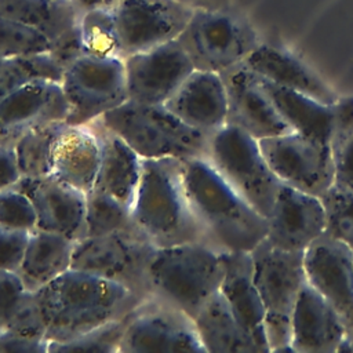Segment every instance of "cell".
Returning <instances> with one entry per match:
<instances>
[{
    "label": "cell",
    "mask_w": 353,
    "mask_h": 353,
    "mask_svg": "<svg viewBox=\"0 0 353 353\" xmlns=\"http://www.w3.org/2000/svg\"><path fill=\"white\" fill-rule=\"evenodd\" d=\"M186 193L205 243L219 252L252 251L268 234L259 214L207 157L182 160Z\"/></svg>",
    "instance_id": "1"
},
{
    "label": "cell",
    "mask_w": 353,
    "mask_h": 353,
    "mask_svg": "<svg viewBox=\"0 0 353 353\" xmlns=\"http://www.w3.org/2000/svg\"><path fill=\"white\" fill-rule=\"evenodd\" d=\"M36 292L47 321L48 342H65L124 319L142 302L125 287L74 268Z\"/></svg>",
    "instance_id": "2"
},
{
    "label": "cell",
    "mask_w": 353,
    "mask_h": 353,
    "mask_svg": "<svg viewBox=\"0 0 353 353\" xmlns=\"http://www.w3.org/2000/svg\"><path fill=\"white\" fill-rule=\"evenodd\" d=\"M131 216L156 247L205 243L186 193L179 159H143Z\"/></svg>",
    "instance_id": "3"
},
{
    "label": "cell",
    "mask_w": 353,
    "mask_h": 353,
    "mask_svg": "<svg viewBox=\"0 0 353 353\" xmlns=\"http://www.w3.org/2000/svg\"><path fill=\"white\" fill-rule=\"evenodd\" d=\"M222 279L221 252L205 243L156 247L148 272L149 298L194 319L219 292Z\"/></svg>",
    "instance_id": "4"
},
{
    "label": "cell",
    "mask_w": 353,
    "mask_h": 353,
    "mask_svg": "<svg viewBox=\"0 0 353 353\" xmlns=\"http://www.w3.org/2000/svg\"><path fill=\"white\" fill-rule=\"evenodd\" d=\"M142 159L207 157L210 135L174 116L164 105L125 101L98 120Z\"/></svg>",
    "instance_id": "5"
},
{
    "label": "cell",
    "mask_w": 353,
    "mask_h": 353,
    "mask_svg": "<svg viewBox=\"0 0 353 353\" xmlns=\"http://www.w3.org/2000/svg\"><path fill=\"white\" fill-rule=\"evenodd\" d=\"M254 277L265 309V332L270 352H292L291 320L307 283L302 251H285L266 239L252 251Z\"/></svg>",
    "instance_id": "6"
},
{
    "label": "cell",
    "mask_w": 353,
    "mask_h": 353,
    "mask_svg": "<svg viewBox=\"0 0 353 353\" xmlns=\"http://www.w3.org/2000/svg\"><path fill=\"white\" fill-rule=\"evenodd\" d=\"M178 41L194 69L216 73L241 63L261 43L247 17L230 6L193 10Z\"/></svg>",
    "instance_id": "7"
},
{
    "label": "cell",
    "mask_w": 353,
    "mask_h": 353,
    "mask_svg": "<svg viewBox=\"0 0 353 353\" xmlns=\"http://www.w3.org/2000/svg\"><path fill=\"white\" fill-rule=\"evenodd\" d=\"M207 159L259 214H270L283 182L265 159L258 139L226 123L210 135Z\"/></svg>",
    "instance_id": "8"
},
{
    "label": "cell",
    "mask_w": 353,
    "mask_h": 353,
    "mask_svg": "<svg viewBox=\"0 0 353 353\" xmlns=\"http://www.w3.org/2000/svg\"><path fill=\"white\" fill-rule=\"evenodd\" d=\"M156 245L138 229L77 240L72 268L120 284L138 298H149L148 272Z\"/></svg>",
    "instance_id": "9"
},
{
    "label": "cell",
    "mask_w": 353,
    "mask_h": 353,
    "mask_svg": "<svg viewBox=\"0 0 353 353\" xmlns=\"http://www.w3.org/2000/svg\"><path fill=\"white\" fill-rule=\"evenodd\" d=\"M69 125H88L128 101L124 58L83 55L69 66L61 81Z\"/></svg>",
    "instance_id": "10"
},
{
    "label": "cell",
    "mask_w": 353,
    "mask_h": 353,
    "mask_svg": "<svg viewBox=\"0 0 353 353\" xmlns=\"http://www.w3.org/2000/svg\"><path fill=\"white\" fill-rule=\"evenodd\" d=\"M120 352L179 353L205 349L192 317L171 305L148 298L125 316Z\"/></svg>",
    "instance_id": "11"
},
{
    "label": "cell",
    "mask_w": 353,
    "mask_h": 353,
    "mask_svg": "<svg viewBox=\"0 0 353 353\" xmlns=\"http://www.w3.org/2000/svg\"><path fill=\"white\" fill-rule=\"evenodd\" d=\"M277 178L295 189L321 197L334 185L330 143L298 131L259 139Z\"/></svg>",
    "instance_id": "12"
},
{
    "label": "cell",
    "mask_w": 353,
    "mask_h": 353,
    "mask_svg": "<svg viewBox=\"0 0 353 353\" xmlns=\"http://www.w3.org/2000/svg\"><path fill=\"white\" fill-rule=\"evenodd\" d=\"M192 12L176 0H117L113 15L123 58L176 40Z\"/></svg>",
    "instance_id": "13"
},
{
    "label": "cell",
    "mask_w": 353,
    "mask_h": 353,
    "mask_svg": "<svg viewBox=\"0 0 353 353\" xmlns=\"http://www.w3.org/2000/svg\"><path fill=\"white\" fill-rule=\"evenodd\" d=\"M128 101L164 105L194 66L176 40L124 58Z\"/></svg>",
    "instance_id": "14"
},
{
    "label": "cell",
    "mask_w": 353,
    "mask_h": 353,
    "mask_svg": "<svg viewBox=\"0 0 353 353\" xmlns=\"http://www.w3.org/2000/svg\"><path fill=\"white\" fill-rule=\"evenodd\" d=\"M69 113L61 83L37 80L23 84L0 98V143L15 146L29 131Z\"/></svg>",
    "instance_id": "15"
},
{
    "label": "cell",
    "mask_w": 353,
    "mask_h": 353,
    "mask_svg": "<svg viewBox=\"0 0 353 353\" xmlns=\"http://www.w3.org/2000/svg\"><path fill=\"white\" fill-rule=\"evenodd\" d=\"M303 262L307 283L331 303L347 336H353V251L324 233L306 248Z\"/></svg>",
    "instance_id": "16"
},
{
    "label": "cell",
    "mask_w": 353,
    "mask_h": 353,
    "mask_svg": "<svg viewBox=\"0 0 353 353\" xmlns=\"http://www.w3.org/2000/svg\"><path fill=\"white\" fill-rule=\"evenodd\" d=\"M228 95V124L263 139L292 131L244 61L221 73Z\"/></svg>",
    "instance_id": "17"
},
{
    "label": "cell",
    "mask_w": 353,
    "mask_h": 353,
    "mask_svg": "<svg viewBox=\"0 0 353 353\" xmlns=\"http://www.w3.org/2000/svg\"><path fill=\"white\" fill-rule=\"evenodd\" d=\"M268 219L266 240L285 251H302L325 233V212L320 197L281 185Z\"/></svg>",
    "instance_id": "18"
},
{
    "label": "cell",
    "mask_w": 353,
    "mask_h": 353,
    "mask_svg": "<svg viewBox=\"0 0 353 353\" xmlns=\"http://www.w3.org/2000/svg\"><path fill=\"white\" fill-rule=\"evenodd\" d=\"M12 188L30 199L36 211V229L55 232L74 241L85 237V192L51 175L21 176Z\"/></svg>",
    "instance_id": "19"
},
{
    "label": "cell",
    "mask_w": 353,
    "mask_h": 353,
    "mask_svg": "<svg viewBox=\"0 0 353 353\" xmlns=\"http://www.w3.org/2000/svg\"><path fill=\"white\" fill-rule=\"evenodd\" d=\"M164 106L189 127L214 134L228 121V95L221 73L194 69Z\"/></svg>",
    "instance_id": "20"
},
{
    "label": "cell",
    "mask_w": 353,
    "mask_h": 353,
    "mask_svg": "<svg viewBox=\"0 0 353 353\" xmlns=\"http://www.w3.org/2000/svg\"><path fill=\"white\" fill-rule=\"evenodd\" d=\"M346 336L347 331L338 312L309 283H306L292 313V352H338L339 345Z\"/></svg>",
    "instance_id": "21"
},
{
    "label": "cell",
    "mask_w": 353,
    "mask_h": 353,
    "mask_svg": "<svg viewBox=\"0 0 353 353\" xmlns=\"http://www.w3.org/2000/svg\"><path fill=\"white\" fill-rule=\"evenodd\" d=\"M221 259L223 263L221 294L262 352H270L265 332V309L255 284L251 251H223Z\"/></svg>",
    "instance_id": "22"
},
{
    "label": "cell",
    "mask_w": 353,
    "mask_h": 353,
    "mask_svg": "<svg viewBox=\"0 0 353 353\" xmlns=\"http://www.w3.org/2000/svg\"><path fill=\"white\" fill-rule=\"evenodd\" d=\"M88 125L94 128L101 150L99 167L92 188L131 208L141 181L143 159L124 139L98 120Z\"/></svg>",
    "instance_id": "23"
},
{
    "label": "cell",
    "mask_w": 353,
    "mask_h": 353,
    "mask_svg": "<svg viewBox=\"0 0 353 353\" xmlns=\"http://www.w3.org/2000/svg\"><path fill=\"white\" fill-rule=\"evenodd\" d=\"M244 63L258 76L305 94L321 103L334 105L339 98L306 63L284 48L259 43L244 59Z\"/></svg>",
    "instance_id": "24"
},
{
    "label": "cell",
    "mask_w": 353,
    "mask_h": 353,
    "mask_svg": "<svg viewBox=\"0 0 353 353\" xmlns=\"http://www.w3.org/2000/svg\"><path fill=\"white\" fill-rule=\"evenodd\" d=\"M99 142L91 125H66L52 160L51 176L81 192H88L99 167Z\"/></svg>",
    "instance_id": "25"
},
{
    "label": "cell",
    "mask_w": 353,
    "mask_h": 353,
    "mask_svg": "<svg viewBox=\"0 0 353 353\" xmlns=\"http://www.w3.org/2000/svg\"><path fill=\"white\" fill-rule=\"evenodd\" d=\"M76 241L43 229L30 232L18 276L28 291H39L72 269Z\"/></svg>",
    "instance_id": "26"
},
{
    "label": "cell",
    "mask_w": 353,
    "mask_h": 353,
    "mask_svg": "<svg viewBox=\"0 0 353 353\" xmlns=\"http://www.w3.org/2000/svg\"><path fill=\"white\" fill-rule=\"evenodd\" d=\"M193 321L205 352H262L239 323L221 291L200 309Z\"/></svg>",
    "instance_id": "27"
},
{
    "label": "cell",
    "mask_w": 353,
    "mask_h": 353,
    "mask_svg": "<svg viewBox=\"0 0 353 353\" xmlns=\"http://www.w3.org/2000/svg\"><path fill=\"white\" fill-rule=\"evenodd\" d=\"M259 81L283 120L292 131L328 142L334 121V105L321 103L305 94L272 83L261 76Z\"/></svg>",
    "instance_id": "28"
},
{
    "label": "cell",
    "mask_w": 353,
    "mask_h": 353,
    "mask_svg": "<svg viewBox=\"0 0 353 353\" xmlns=\"http://www.w3.org/2000/svg\"><path fill=\"white\" fill-rule=\"evenodd\" d=\"M0 15L39 30L48 41L80 21L70 0H0Z\"/></svg>",
    "instance_id": "29"
},
{
    "label": "cell",
    "mask_w": 353,
    "mask_h": 353,
    "mask_svg": "<svg viewBox=\"0 0 353 353\" xmlns=\"http://www.w3.org/2000/svg\"><path fill=\"white\" fill-rule=\"evenodd\" d=\"M66 121H52L25 134L14 146L21 175L41 178L51 175L54 152Z\"/></svg>",
    "instance_id": "30"
},
{
    "label": "cell",
    "mask_w": 353,
    "mask_h": 353,
    "mask_svg": "<svg viewBox=\"0 0 353 353\" xmlns=\"http://www.w3.org/2000/svg\"><path fill=\"white\" fill-rule=\"evenodd\" d=\"M334 164V183L353 190V97L334 103V121L330 135Z\"/></svg>",
    "instance_id": "31"
},
{
    "label": "cell",
    "mask_w": 353,
    "mask_h": 353,
    "mask_svg": "<svg viewBox=\"0 0 353 353\" xmlns=\"http://www.w3.org/2000/svg\"><path fill=\"white\" fill-rule=\"evenodd\" d=\"M65 70L47 51L7 57L0 72V92L4 95L37 80L61 83Z\"/></svg>",
    "instance_id": "32"
},
{
    "label": "cell",
    "mask_w": 353,
    "mask_h": 353,
    "mask_svg": "<svg viewBox=\"0 0 353 353\" xmlns=\"http://www.w3.org/2000/svg\"><path fill=\"white\" fill-rule=\"evenodd\" d=\"M132 228L137 226L128 205L94 188L85 193V236H102Z\"/></svg>",
    "instance_id": "33"
},
{
    "label": "cell",
    "mask_w": 353,
    "mask_h": 353,
    "mask_svg": "<svg viewBox=\"0 0 353 353\" xmlns=\"http://www.w3.org/2000/svg\"><path fill=\"white\" fill-rule=\"evenodd\" d=\"M80 30L85 54L123 58L113 10H92L80 15Z\"/></svg>",
    "instance_id": "34"
},
{
    "label": "cell",
    "mask_w": 353,
    "mask_h": 353,
    "mask_svg": "<svg viewBox=\"0 0 353 353\" xmlns=\"http://www.w3.org/2000/svg\"><path fill=\"white\" fill-rule=\"evenodd\" d=\"M320 199L325 212V234L353 251V190L334 183Z\"/></svg>",
    "instance_id": "35"
},
{
    "label": "cell",
    "mask_w": 353,
    "mask_h": 353,
    "mask_svg": "<svg viewBox=\"0 0 353 353\" xmlns=\"http://www.w3.org/2000/svg\"><path fill=\"white\" fill-rule=\"evenodd\" d=\"M125 317L99 325L73 339L65 342H50L48 353L57 352H94L116 353L120 352V343L124 334Z\"/></svg>",
    "instance_id": "36"
},
{
    "label": "cell",
    "mask_w": 353,
    "mask_h": 353,
    "mask_svg": "<svg viewBox=\"0 0 353 353\" xmlns=\"http://www.w3.org/2000/svg\"><path fill=\"white\" fill-rule=\"evenodd\" d=\"M48 50V40L36 29L0 15V54L25 55Z\"/></svg>",
    "instance_id": "37"
},
{
    "label": "cell",
    "mask_w": 353,
    "mask_h": 353,
    "mask_svg": "<svg viewBox=\"0 0 353 353\" xmlns=\"http://www.w3.org/2000/svg\"><path fill=\"white\" fill-rule=\"evenodd\" d=\"M0 226L33 232L37 226L30 199L15 188L0 190Z\"/></svg>",
    "instance_id": "38"
},
{
    "label": "cell",
    "mask_w": 353,
    "mask_h": 353,
    "mask_svg": "<svg viewBox=\"0 0 353 353\" xmlns=\"http://www.w3.org/2000/svg\"><path fill=\"white\" fill-rule=\"evenodd\" d=\"M6 330L32 338L46 339L47 321L39 302L37 292L25 291Z\"/></svg>",
    "instance_id": "39"
},
{
    "label": "cell",
    "mask_w": 353,
    "mask_h": 353,
    "mask_svg": "<svg viewBox=\"0 0 353 353\" xmlns=\"http://www.w3.org/2000/svg\"><path fill=\"white\" fill-rule=\"evenodd\" d=\"M79 22L48 41V52L63 70L72 66L83 55H85Z\"/></svg>",
    "instance_id": "40"
},
{
    "label": "cell",
    "mask_w": 353,
    "mask_h": 353,
    "mask_svg": "<svg viewBox=\"0 0 353 353\" xmlns=\"http://www.w3.org/2000/svg\"><path fill=\"white\" fill-rule=\"evenodd\" d=\"M30 232L0 226V270L18 273Z\"/></svg>",
    "instance_id": "41"
},
{
    "label": "cell",
    "mask_w": 353,
    "mask_h": 353,
    "mask_svg": "<svg viewBox=\"0 0 353 353\" xmlns=\"http://www.w3.org/2000/svg\"><path fill=\"white\" fill-rule=\"evenodd\" d=\"M25 291L17 273L0 270V331L7 328Z\"/></svg>",
    "instance_id": "42"
},
{
    "label": "cell",
    "mask_w": 353,
    "mask_h": 353,
    "mask_svg": "<svg viewBox=\"0 0 353 353\" xmlns=\"http://www.w3.org/2000/svg\"><path fill=\"white\" fill-rule=\"evenodd\" d=\"M50 342L12 331H0V353H48Z\"/></svg>",
    "instance_id": "43"
},
{
    "label": "cell",
    "mask_w": 353,
    "mask_h": 353,
    "mask_svg": "<svg viewBox=\"0 0 353 353\" xmlns=\"http://www.w3.org/2000/svg\"><path fill=\"white\" fill-rule=\"evenodd\" d=\"M21 176L15 149L0 143V190L12 188Z\"/></svg>",
    "instance_id": "44"
},
{
    "label": "cell",
    "mask_w": 353,
    "mask_h": 353,
    "mask_svg": "<svg viewBox=\"0 0 353 353\" xmlns=\"http://www.w3.org/2000/svg\"><path fill=\"white\" fill-rule=\"evenodd\" d=\"M70 1L80 15L92 10H102V8L113 10V7L117 3V0H70Z\"/></svg>",
    "instance_id": "45"
},
{
    "label": "cell",
    "mask_w": 353,
    "mask_h": 353,
    "mask_svg": "<svg viewBox=\"0 0 353 353\" xmlns=\"http://www.w3.org/2000/svg\"><path fill=\"white\" fill-rule=\"evenodd\" d=\"M185 6H188L192 10L196 8H221V7H229L230 0H176Z\"/></svg>",
    "instance_id": "46"
},
{
    "label": "cell",
    "mask_w": 353,
    "mask_h": 353,
    "mask_svg": "<svg viewBox=\"0 0 353 353\" xmlns=\"http://www.w3.org/2000/svg\"><path fill=\"white\" fill-rule=\"evenodd\" d=\"M338 352H353V336H346L339 345Z\"/></svg>",
    "instance_id": "47"
},
{
    "label": "cell",
    "mask_w": 353,
    "mask_h": 353,
    "mask_svg": "<svg viewBox=\"0 0 353 353\" xmlns=\"http://www.w3.org/2000/svg\"><path fill=\"white\" fill-rule=\"evenodd\" d=\"M6 58H7V57H4L3 54H0V72H1V68H3V65H4Z\"/></svg>",
    "instance_id": "48"
},
{
    "label": "cell",
    "mask_w": 353,
    "mask_h": 353,
    "mask_svg": "<svg viewBox=\"0 0 353 353\" xmlns=\"http://www.w3.org/2000/svg\"><path fill=\"white\" fill-rule=\"evenodd\" d=\"M1 97H3V94H1V92H0V98H1Z\"/></svg>",
    "instance_id": "49"
}]
</instances>
